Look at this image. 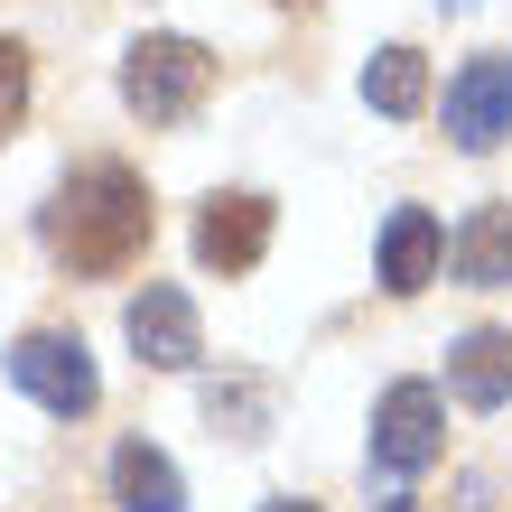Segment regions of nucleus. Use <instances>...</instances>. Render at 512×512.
Instances as JSON below:
<instances>
[{
    "label": "nucleus",
    "instance_id": "1",
    "mask_svg": "<svg viewBox=\"0 0 512 512\" xmlns=\"http://www.w3.org/2000/svg\"><path fill=\"white\" fill-rule=\"evenodd\" d=\"M47 252L75 270V280H112L149 252V187L122 159H84L47 205Z\"/></svg>",
    "mask_w": 512,
    "mask_h": 512
},
{
    "label": "nucleus",
    "instance_id": "2",
    "mask_svg": "<svg viewBox=\"0 0 512 512\" xmlns=\"http://www.w3.org/2000/svg\"><path fill=\"white\" fill-rule=\"evenodd\" d=\"M205 94H215V56H205L196 38H131V56H122V103L140 112L149 131L196 122Z\"/></svg>",
    "mask_w": 512,
    "mask_h": 512
},
{
    "label": "nucleus",
    "instance_id": "3",
    "mask_svg": "<svg viewBox=\"0 0 512 512\" xmlns=\"http://www.w3.org/2000/svg\"><path fill=\"white\" fill-rule=\"evenodd\" d=\"M10 382H19L38 410H56V419H84V410L103 401L94 354H84V336H66V326H28V336L10 345Z\"/></svg>",
    "mask_w": 512,
    "mask_h": 512
},
{
    "label": "nucleus",
    "instance_id": "4",
    "mask_svg": "<svg viewBox=\"0 0 512 512\" xmlns=\"http://www.w3.org/2000/svg\"><path fill=\"white\" fill-rule=\"evenodd\" d=\"M438 447H447L438 382H391L382 410H373V466L382 475H419V466H438Z\"/></svg>",
    "mask_w": 512,
    "mask_h": 512
},
{
    "label": "nucleus",
    "instance_id": "5",
    "mask_svg": "<svg viewBox=\"0 0 512 512\" xmlns=\"http://www.w3.org/2000/svg\"><path fill=\"white\" fill-rule=\"evenodd\" d=\"M131 345H140V364L149 373H187L196 354H205V326H196V298L187 289H168V280H149L140 298H131Z\"/></svg>",
    "mask_w": 512,
    "mask_h": 512
},
{
    "label": "nucleus",
    "instance_id": "6",
    "mask_svg": "<svg viewBox=\"0 0 512 512\" xmlns=\"http://www.w3.org/2000/svg\"><path fill=\"white\" fill-rule=\"evenodd\" d=\"M503 131H512V56H475V66H457V84H447V140L485 159Z\"/></svg>",
    "mask_w": 512,
    "mask_h": 512
},
{
    "label": "nucleus",
    "instance_id": "7",
    "mask_svg": "<svg viewBox=\"0 0 512 512\" xmlns=\"http://www.w3.org/2000/svg\"><path fill=\"white\" fill-rule=\"evenodd\" d=\"M261 252H270V196H205L196 261L224 270V280H243V270H261Z\"/></svg>",
    "mask_w": 512,
    "mask_h": 512
},
{
    "label": "nucleus",
    "instance_id": "8",
    "mask_svg": "<svg viewBox=\"0 0 512 512\" xmlns=\"http://www.w3.org/2000/svg\"><path fill=\"white\" fill-rule=\"evenodd\" d=\"M438 261H447L438 215H429V205H401V215L382 224V289H391V298L429 289V280H438Z\"/></svg>",
    "mask_w": 512,
    "mask_h": 512
},
{
    "label": "nucleus",
    "instance_id": "9",
    "mask_svg": "<svg viewBox=\"0 0 512 512\" xmlns=\"http://www.w3.org/2000/svg\"><path fill=\"white\" fill-rule=\"evenodd\" d=\"M447 270L466 289H512V205H475V215L447 233Z\"/></svg>",
    "mask_w": 512,
    "mask_h": 512
},
{
    "label": "nucleus",
    "instance_id": "10",
    "mask_svg": "<svg viewBox=\"0 0 512 512\" xmlns=\"http://www.w3.org/2000/svg\"><path fill=\"white\" fill-rule=\"evenodd\" d=\"M447 382H457L466 410H494L503 391H512V336H503V326H475V336H457V345H447Z\"/></svg>",
    "mask_w": 512,
    "mask_h": 512
},
{
    "label": "nucleus",
    "instance_id": "11",
    "mask_svg": "<svg viewBox=\"0 0 512 512\" xmlns=\"http://www.w3.org/2000/svg\"><path fill=\"white\" fill-rule=\"evenodd\" d=\"M112 503L122 512H187V485H177V466L149 438H122L112 447Z\"/></svg>",
    "mask_w": 512,
    "mask_h": 512
},
{
    "label": "nucleus",
    "instance_id": "12",
    "mask_svg": "<svg viewBox=\"0 0 512 512\" xmlns=\"http://www.w3.org/2000/svg\"><path fill=\"white\" fill-rule=\"evenodd\" d=\"M364 103L391 112V122H419V112H429V56L419 47H382L364 66Z\"/></svg>",
    "mask_w": 512,
    "mask_h": 512
},
{
    "label": "nucleus",
    "instance_id": "13",
    "mask_svg": "<svg viewBox=\"0 0 512 512\" xmlns=\"http://www.w3.org/2000/svg\"><path fill=\"white\" fill-rule=\"evenodd\" d=\"M19 122H28V47L0 38V140H10Z\"/></svg>",
    "mask_w": 512,
    "mask_h": 512
},
{
    "label": "nucleus",
    "instance_id": "14",
    "mask_svg": "<svg viewBox=\"0 0 512 512\" xmlns=\"http://www.w3.org/2000/svg\"><path fill=\"white\" fill-rule=\"evenodd\" d=\"M261 512H317V503H298V494H280V503H261Z\"/></svg>",
    "mask_w": 512,
    "mask_h": 512
},
{
    "label": "nucleus",
    "instance_id": "15",
    "mask_svg": "<svg viewBox=\"0 0 512 512\" xmlns=\"http://www.w3.org/2000/svg\"><path fill=\"white\" fill-rule=\"evenodd\" d=\"M373 512H419V503H373Z\"/></svg>",
    "mask_w": 512,
    "mask_h": 512
}]
</instances>
